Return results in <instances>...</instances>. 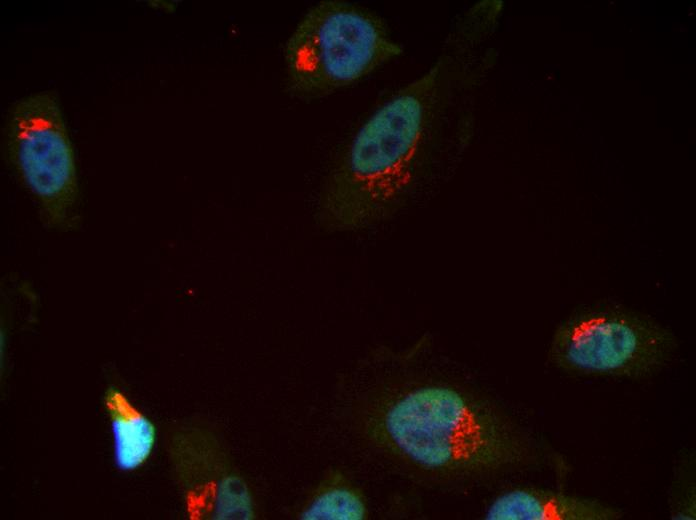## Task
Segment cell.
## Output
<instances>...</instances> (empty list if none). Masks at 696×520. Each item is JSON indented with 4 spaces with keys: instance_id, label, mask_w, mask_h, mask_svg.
Masks as SVG:
<instances>
[{
    "instance_id": "obj_1",
    "label": "cell",
    "mask_w": 696,
    "mask_h": 520,
    "mask_svg": "<svg viewBox=\"0 0 696 520\" xmlns=\"http://www.w3.org/2000/svg\"><path fill=\"white\" fill-rule=\"evenodd\" d=\"M494 18L482 4L458 16L430 66L362 122L323 187L324 226L355 231L379 224L448 179L467 141L474 47Z\"/></svg>"
},
{
    "instance_id": "obj_2",
    "label": "cell",
    "mask_w": 696,
    "mask_h": 520,
    "mask_svg": "<svg viewBox=\"0 0 696 520\" xmlns=\"http://www.w3.org/2000/svg\"><path fill=\"white\" fill-rule=\"evenodd\" d=\"M423 335L375 355L366 436L417 482L461 487L541 464L545 450L505 409L458 379Z\"/></svg>"
},
{
    "instance_id": "obj_3",
    "label": "cell",
    "mask_w": 696,
    "mask_h": 520,
    "mask_svg": "<svg viewBox=\"0 0 696 520\" xmlns=\"http://www.w3.org/2000/svg\"><path fill=\"white\" fill-rule=\"evenodd\" d=\"M290 90L330 95L365 79L404 53L377 13L343 0H323L301 18L285 46Z\"/></svg>"
},
{
    "instance_id": "obj_4",
    "label": "cell",
    "mask_w": 696,
    "mask_h": 520,
    "mask_svg": "<svg viewBox=\"0 0 696 520\" xmlns=\"http://www.w3.org/2000/svg\"><path fill=\"white\" fill-rule=\"evenodd\" d=\"M678 349L673 330L651 315L596 302L576 308L558 323L547 359L565 374L635 381L661 372Z\"/></svg>"
},
{
    "instance_id": "obj_5",
    "label": "cell",
    "mask_w": 696,
    "mask_h": 520,
    "mask_svg": "<svg viewBox=\"0 0 696 520\" xmlns=\"http://www.w3.org/2000/svg\"><path fill=\"white\" fill-rule=\"evenodd\" d=\"M5 147L44 222L57 229L75 227L80 202L76 165L54 93H34L12 106L5 126Z\"/></svg>"
},
{
    "instance_id": "obj_6",
    "label": "cell",
    "mask_w": 696,
    "mask_h": 520,
    "mask_svg": "<svg viewBox=\"0 0 696 520\" xmlns=\"http://www.w3.org/2000/svg\"><path fill=\"white\" fill-rule=\"evenodd\" d=\"M624 512L603 500L533 486L508 488L487 505V520H618Z\"/></svg>"
},
{
    "instance_id": "obj_7",
    "label": "cell",
    "mask_w": 696,
    "mask_h": 520,
    "mask_svg": "<svg viewBox=\"0 0 696 520\" xmlns=\"http://www.w3.org/2000/svg\"><path fill=\"white\" fill-rule=\"evenodd\" d=\"M112 431L113 459L118 469L133 471L150 458L156 443V428L117 388L104 397Z\"/></svg>"
},
{
    "instance_id": "obj_8",
    "label": "cell",
    "mask_w": 696,
    "mask_h": 520,
    "mask_svg": "<svg viewBox=\"0 0 696 520\" xmlns=\"http://www.w3.org/2000/svg\"><path fill=\"white\" fill-rule=\"evenodd\" d=\"M367 516L364 496L340 475L322 484L299 514L303 520H363Z\"/></svg>"
},
{
    "instance_id": "obj_9",
    "label": "cell",
    "mask_w": 696,
    "mask_h": 520,
    "mask_svg": "<svg viewBox=\"0 0 696 520\" xmlns=\"http://www.w3.org/2000/svg\"><path fill=\"white\" fill-rule=\"evenodd\" d=\"M668 508L672 520L696 519V454L693 449H684L675 461Z\"/></svg>"
}]
</instances>
